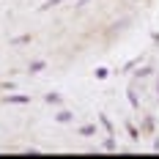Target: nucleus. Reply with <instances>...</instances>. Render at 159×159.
I'll return each mask as SVG.
<instances>
[{
    "mask_svg": "<svg viewBox=\"0 0 159 159\" xmlns=\"http://www.w3.org/2000/svg\"><path fill=\"white\" fill-rule=\"evenodd\" d=\"M8 104H30V96H22V93H14V96H6Z\"/></svg>",
    "mask_w": 159,
    "mask_h": 159,
    "instance_id": "f257e3e1",
    "label": "nucleus"
},
{
    "mask_svg": "<svg viewBox=\"0 0 159 159\" xmlns=\"http://www.w3.org/2000/svg\"><path fill=\"white\" fill-rule=\"evenodd\" d=\"M80 134H82V137H93V134H96V126L85 124V126H80Z\"/></svg>",
    "mask_w": 159,
    "mask_h": 159,
    "instance_id": "f03ea898",
    "label": "nucleus"
},
{
    "mask_svg": "<svg viewBox=\"0 0 159 159\" xmlns=\"http://www.w3.org/2000/svg\"><path fill=\"white\" fill-rule=\"evenodd\" d=\"M44 69H47L44 61H33V63H30V74H39V71H44Z\"/></svg>",
    "mask_w": 159,
    "mask_h": 159,
    "instance_id": "7ed1b4c3",
    "label": "nucleus"
},
{
    "mask_svg": "<svg viewBox=\"0 0 159 159\" xmlns=\"http://www.w3.org/2000/svg\"><path fill=\"white\" fill-rule=\"evenodd\" d=\"M55 118H58L61 124H69V121H71V112H69V110H61L58 115H55Z\"/></svg>",
    "mask_w": 159,
    "mask_h": 159,
    "instance_id": "20e7f679",
    "label": "nucleus"
},
{
    "mask_svg": "<svg viewBox=\"0 0 159 159\" xmlns=\"http://www.w3.org/2000/svg\"><path fill=\"white\" fill-rule=\"evenodd\" d=\"M61 3H63V0H47V3L41 6V11H49V8H58Z\"/></svg>",
    "mask_w": 159,
    "mask_h": 159,
    "instance_id": "39448f33",
    "label": "nucleus"
},
{
    "mask_svg": "<svg viewBox=\"0 0 159 159\" xmlns=\"http://www.w3.org/2000/svg\"><path fill=\"white\" fill-rule=\"evenodd\" d=\"M104 148H107V151H115V137H112V134L104 137Z\"/></svg>",
    "mask_w": 159,
    "mask_h": 159,
    "instance_id": "423d86ee",
    "label": "nucleus"
},
{
    "mask_svg": "<svg viewBox=\"0 0 159 159\" xmlns=\"http://www.w3.org/2000/svg\"><path fill=\"white\" fill-rule=\"evenodd\" d=\"M148 74H151V66H140V69H137V74H134V77L140 80V77H148Z\"/></svg>",
    "mask_w": 159,
    "mask_h": 159,
    "instance_id": "0eeeda50",
    "label": "nucleus"
},
{
    "mask_svg": "<svg viewBox=\"0 0 159 159\" xmlns=\"http://www.w3.org/2000/svg\"><path fill=\"white\" fill-rule=\"evenodd\" d=\"M47 99V104H61V96L58 93H49V96H44Z\"/></svg>",
    "mask_w": 159,
    "mask_h": 159,
    "instance_id": "6e6552de",
    "label": "nucleus"
},
{
    "mask_svg": "<svg viewBox=\"0 0 159 159\" xmlns=\"http://www.w3.org/2000/svg\"><path fill=\"white\" fill-rule=\"evenodd\" d=\"M102 126L107 129V134H112V124H110V118H107V115H102Z\"/></svg>",
    "mask_w": 159,
    "mask_h": 159,
    "instance_id": "1a4fd4ad",
    "label": "nucleus"
},
{
    "mask_svg": "<svg viewBox=\"0 0 159 159\" xmlns=\"http://www.w3.org/2000/svg\"><path fill=\"white\" fill-rule=\"evenodd\" d=\"M104 77H110V71L107 69H96V80H104Z\"/></svg>",
    "mask_w": 159,
    "mask_h": 159,
    "instance_id": "9d476101",
    "label": "nucleus"
},
{
    "mask_svg": "<svg viewBox=\"0 0 159 159\" xmlns=\"http://www.w3.org/2000/svg\"><path fill=\"white\" fill-rule=\"evenodd\" d=\"M137 63H140V58H134V61H129V63L124 66V71H132V69H134V66H137Z\"/></svg>",
    "mask_w": 159,
    "mask_h": 159,
    "instance_id": "9b49d317",
    "label": "nucleus"
},
{
    "mask_svg": "<svg viewBox=\"0 0 159 159\" xmlns=\"http://www.w3.org/2000/svg\"><path fill=\"white\" fill-rule=\"evenodd\" d=\"M126 129H129V137H132V140H137V137H140V132H137L134 126H126Z\"/></svg>",
    "mask_w": 159,
    "mask_h": 159,
    "instance_id": "f8f14e48",
    "label": "nucleus"
},
{
    "mask_svg": "<svg viewBox=\"0 0 159 159\" xmlns=\"http://www.w3.org/2000/svg\"><path fill=\"white\" fill-rule=\"evenodd\" d=\"M143 129H145V132H151V129H154V121H151V118H145V124H143Z\"/></svg>",
    "mask_w": 159,
    "mask_h": 159,
    "instance_id": "ddd939ff",
    "label": "nucleus"
},
{
    "mask_svg": "<svg viewBox=\"0 0 159 159\" xmlns=\"http://www.w3.org/2000/svg\"><path fill=\"white\" fill-rule=\"evenodd\" d=\"M88 3H91V0H77V3H74V8H85Z\"/></svg>",
    "mask_w": 159,
    "mask_h": 159,
    "instance_id": "4468645a",
    "label": "nucleus"
}]
</instances>
